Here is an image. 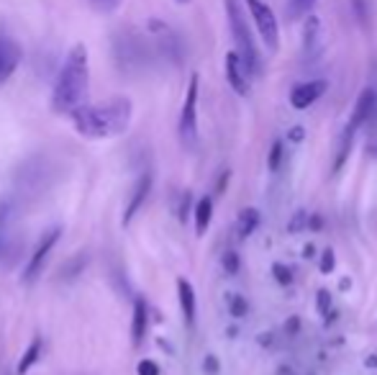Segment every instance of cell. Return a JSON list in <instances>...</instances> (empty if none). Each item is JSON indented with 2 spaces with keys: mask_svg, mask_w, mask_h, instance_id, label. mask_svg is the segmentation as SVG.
<instances>
[{
  "mask_svg": "<svg viewBox=\"0 0 377 375\" xmlns=\"http://www.w3.org/2000/svg\"><path fill=\"white\" fill-rule=\"evenodd\" d=\"M195 131H198V75H193L188 85V96H185V105H182L180 134L185 142H193Z\"/></svg>",
  "mask_w": 377,
  "mask_h": 375,
  "instance_id": "6",
  "label": "cell"
},
{
  "mask_svg": "<svg viewBox=\"0 0 377 375\" xmlns=\"http://www.w3.org/2000/svg\"><path fill=\"white\" fill-rule=\"evenodd\" d=\"M352 3H354V8H357V16L360 18L367 16V10H364V0H352Z\"/></svg>",
  "mask_w": 377,
  "mask_h": 375,
  "instance_id": "31",
  "label": "cell"
},
{
  "mask_svg": "<svg viewBox=\"0 0 377 375\" xmlns=\"http://www.w3.org/2000/svg\"><path fill=\"white\" fill-rule=\"evenodd\" d=\"M147 327H149V311H147V301H144V298H136L134 319H131V339H134L136 347L144 342V337H147Z\"/></svg>",
  "mask_w": 377,
  "mask_h": 375,
  "instance_id": "11",
  "label": "cell"
},
{
  "mask_svg": "<svg viewBox=\"0 0 377 375\" xmlns=\"http://www.w3.org/2000/svg\"><path fill=\"white\" fill-rule=\"evenodd\" d=\"M177 3H188V0H177Z\"/></svg>",
  "mask_w": 377,
  "mask_h": 375,
  "instance_id": "35",
  "label": "cell"
},
{
  "mask_svg": "<svg viewBox=\"0 0 377 375\" xmlns=\"http://www.w3.org/2000/svg\"><path fill=\"white\" fill-rule=\"evenodd\" d=\"M352 136H354V128L346 126L344 136H341V144H339L337 160H334V172H339V170H341V165L346 162V154H349V147H352Z\"/></svg>",
  "mask_w": 377,
  "mask_h": 375,
  "instance_id": "18",
  "label": "cell"
},
{
  "mask_svg": "<svg viewBox=\"0 0 377 375\" xmlns=\"http://www.w3.org/2000/svg\"><path fill=\"white\" fill-rule=\"evenodd\" d=\"M211 216H213V200L200 198L198 200V206H195V232H198V237L205 234L208 223H211Z\"/></svg>",
  "mask_w": 377,
  "mask_h": 375,
  "instance_id": "16",
  "label": "cell"
},
{
  "mask_svg": "<svg viewBox=\"0 0 377 375\" xmlns=\"http://www.w3.org/2000/svg\"><path fill=\"white\" fill-rule=\"evenodd\" d=\"M311 226H313V229H321V219L313 216V219H311Z\"/></svg>",
  "mask_w": 377,
  "mask_h": 375,
  "instance_id": "33",
  "label": "cell"
},
{
  "mask_svg": "<svg viewBox=\"0 0 377 375\" xmlns=\"http://www.w3.org/2000/svg\"><path fill=\"white\" fill-rule=\"evenodd\" d=\"M334 270V252L331 249H323V255H321V272H329Z\"/></svg>",
  "mask_w": 377,
  "mask_h": 375,
  "instance_id": "26",
  "label": "cell"
},
{
  "mask_svg": "<svg viewBox=\"0 0 377 375\" xmlns=\"http://www.w3.org/2000/svg\"><path fill=\"white\" fill-rule=\"evenodd\" d=\"M59 234H62V229L54 226V229H49V232L39 240V244H36V249H34V255L29 257V265H26V270H24V283H34V280L41 275L49 252H52L54 244L59 242Z\"/></svg>",
  "mask_w": 377,
  "mask_h": 375,
  "instance_id": "5",
  "label": "cell"
},
{
  "mask_svg": "<svg viewBox=\"0 0 377 375\" xmlns=\"http://www.w3.org/2000/svg\"><path fill=\"white\" fill-rule=\"evenodd\" d=\"M375 108V93L372 90H362V96L357 98V105H354V113H352V121H349V126L357 128L360 124L369 119V113Z\"/></svg>",
  "mask_w": 377,
  "mask_h": 375,
  "instance_id": "13",
  "label": "cell"
},
{
  "mask_svg": "<svg viewBox=\"0 0 377 375\" xmlns=\"http://www.w3.org/2000/svg\"><path fill=\"white\" fill-rule=\"evenodd\" d=\"M280 165H283V144L275 142L269 152V170H280Z\"/></svg>",
  "mask_w": 377,
  "mask_h": 375,
  "instance_id": "22",
  "label": "cell"
},
{
  "mask_svg": "<svg viewBox=\"0 0 377 375\" xmlns=\"http://www.w3.org/2000/svg\"><path fill=\"white\" fill-rule=\"evenodd\" d=\"M288 332H290V334H295V332H298V319L288 321Z\"/></svg>",
  "mask_w": 377,
  "mask_h": 375,
  "instance_id": "32",
  "label": "cell"
},
{
  "mask_svg": "<svg viewBox=\"0 0 377 375\" xmlns=\"http://www.w3.org/2000/svg\"><path fill=\"white\" fill-rule=\"evenodd\" d=\"M90 82V59H87L85 44H75L64 59L62 70L57 75L54 93H52V108L57 113H72L82 105Z\"/></svg>",
  "mask_w": 377,
  "mask_h": 375,
  "instance_id": "2",
  "label": "cell"
},
{
  "mask_svg": "<svg viewBox=\"0 0 377 375\" xmlns=\"http://www.w3.org/2000/svg\"><path fill=\"white\" fill-rule=\"evenodd\" d=\"M203 370H205L208 375H219V370H221L219 360L213 358V355H208V358L203 360Z\"/></svg>",
  "mask_w": 377,
  "mask_h": 375,
  "instance_id": "27",
  "label": "cell"
},
{
  "mask_svg": "<svg viewBox=\"0 0 377 375\" xmlns=\"http://www.w3.org/2000/svg\"><path fill=\"white\" fill-rule=\"evenodd\" d=\"M272 272H275L277 283H283V286H290V283H293V275H290V270H288L285 265H275V267H272Z\"/></svg>",
  "mask_w": 377,
  "mask_h": 375,
  "instance_id": "25",
  "label": "cell"
},
{
  "mask_svg": "<svg viewBox=\"0 0 377 375\" xmlns=\"http://www.w3.org/2000/svg\"><path fill=\"white\" fill-rule=\"evenodd\" d=\"M257 226H260V211H257V208H244L242 214H239V219H236V232H239V237L246 240Z\"/></svg>",
  "mask_w": 377,
  "mask_h": 375,
  "instance_id": "14",
  "label": "cell"
},
{
  "mask_svg": "<svg viewBox=\"0 0 377 375\" xmlns=\"http://www.w3.org/2000/svg\"><path fill=\"white\" fill-rule=\"evenodd\" d=\"M306 54H313L316 52V44L321 39V21L316 16H308L306 18Z\"/></svg>",
  "mask_w": 377,
  "mask_h": 375,
  "instance_id": "17",
  "label": "cell"
},
{
  "mask_svg": "<svg viewBox=\"0 0 377 375\" xmlns=\"http://www.w3.org/2000/svg\"><path fill=\"white\" fill-rule=\"evenodd\" d=\"M323 90H326V82H323V80H313V82L295 85V88H293V93H290V105H293V108H298V111H303V108H308L313 101H318V98L323 96Z\"/></svg>",
  "mask_w": 377,
  "mask_h": 375,
  "instance_id": "10",
  "label": "cell"
},
{
  "mask_svg": "<svg viewBox=\"0 0 377 375\" xmlns=\"http://www.w3.org/2000/svg\"><path fill=\"white\" fill-rule=\"evenodd\" d=\"M226 80L239 96L249 93V72H246V67H244V62L239 59L236 52H228L226 54Z\"/></svg>",
  "mask_w": 377,
  "mask_h": 375,
  "instance_id": "8",
  "label": "cell"
},
{
  "mask_svg": "<svg viewBox=\"0 0 377 375\" xmlns=\"http://www.w3.org/2000/svg\"><path fill=\"white\" fill-rule=\"evenodd\" d=\"M303 221H306V214H303V211H298V214H295V219L290 221V232H298V226H303Z\"/></svg>",
  "mask_w": 377,
  "mask_h": 375,
  "instance_id": "29",
  "label": "cell"
},
{
  "mask_svg": "<svg viewBox=\"0 0 377 375\" xmlns=\"http://www.w3.org/2000/svg\"><path fill=\"white\" fill-rule=\"evenodd\" d=\"M367 365H369V367H375V365H377V358H375V355H372V358L367 360Z\"/></svg>",
  "mask_w": 377,
  "mask_h": 375,
  "instance_id": "34",
  "label": "cell"
},
{
  "mask_svg": "<svg viewBox=\"0 0 377 375\" xmlns=\"http://www.w3.org/2000/svg\"><path fill=\"white\" fill-rule=\"evenodd\" d=\"M226 13H228V26H231V36L236 41V54L244 62L246 72H260V57H257V47H254V39H251L249 24L244 18L242 8L236 0H226Z\"/></svg>",
  "mask_w": 377,
  "mask_h": 375,
  "instance_id": "3",
  "label": "cell"
},
{
  "mask_svg": "<svg viewBox=\"0 0 377 375\" xmlns=\"http://www.w3.org/2000/svg\"><path fill=\"white\" fill-rule=\"evenodd\" d=\"M149 191H151V175H149V172H144V175L139 177V180H136L134 191H131V198H128V203H126L124 226H128V223L134 221V216L139 214V208L144 206V200H147Z\"/></svg>",
  "mask_w": 377,
  "mask_h": 375,
  "instance_id": "9",
  "label": "cell"
},
{
  "mask_svg": "<svg viewBox=\"0 0 377 375\" xmlns=\"http://www.w3.org/2000/svg\"><path fill=\"white\" fill-rule=\"evenodd\" d=\"M87 3H90V8L95 13H113V10L121 8L124 0H87Z\"/></svg>",
  "mask_w": 377,
  "mask_h": 375,
  "instance_id": "20",
  "label": "cell"
},
{
  "mask_svg": "<svg viewBox=\"0 0 377 375\" xmlns=\"http://www.w3.org/2000/svg\"><path fill=\"white\" fill-rule=\"evenodd\" d=\"M131 108L134 105L128 98H110L105 103L77 105L70 116L77 134L87 136V139H110L128 128L131 116H134Z\"/></svg>",
  "mask_w": 377,
  "mask_h": 375,
  "instance_id": "1",
  "label": "cell"
},
{
  "mask_svg": "<svg viewBox=\"0 0 377 375\" xmlns=\"http://www.w3.org/2000/svg\"><path fill=\"white\" fill-rule=\"evenodd\" d=\"M221 265H223V270L228 272V275H236V272H239V255H236V252H226V255L221 257Z\"/></svg>",
  "mask_w": 377,
  "mask_h": 375,
  "instance_id": "21",
  "label": "cell"
},
{
  "mask_svg": "<svg viewBox=\"0 0 377 375\" xmlns=\"http://www.w3.org/2000/svg\"><path fill=\"white\" fill-rule=\"evenodd\" d=\"M246 8H249L251 18H254V26H257L262 41L267 44L269 52H277L280 34H277V18L272 13V8H269L265 0H246Z\"/></svg>",
  "mask_w": 377,
  "mask_h": 375,
  "instance_id": "4",
  "label": "cell"
},
{
  "mask_svg": "<svg viewBox=\"0 0 377 375\" xmlns=\"http://www.w3.org/2000/svg\"><path fill=\"white\" fill-rule=\"evenodd\" d=\"M136 373L139 375H159V365L154 360H142L139 365H136Z\"/></svg>",
  "mask_w": 377,
  "mask_h": 375,
  "instance_id": "24",
  "label": "cell"
},
{
  "mask_svg": "<svg viewBox=\"0 0 377 375\" xmlns=\"http://www.w3.org/2000/svg\"><path fill=\"white\" fill-rule=\"evenodd\" d=\"M39 358H41V339H39V337H34L31 344H29V347H26V352L21 355V362H18L16 373L26 375L34 365H36V362H39Z\"/></svg>",
  "mask_w": 377,
  "mask_h": 375,
  "instance_id": "15",
  "label": "cell"
},
{
  "mask_svg": "<svg viewBox=\"0 0 377 375\" xmlns=\"http://www.w3.org/2000/svg\"><path fill=\"white\" fill-rule=\"evenodd\" d=\"M246 301H244L242 295H231V316H236V319H242L244 314H246Z\"/></svg>",
  "mask_w": 377,
  "mask_h": 375,
  "instance_id": "23",
  "label": "cell"
},
{
  "mask_svg": "<svg viewBox=\"0 0 377 375\" xmlns=\"http://www.w3.org/2000/svg\"><path fill=\"white\" fill-rule=\"evenodd\" d=\"M21 57H24V52L18 47V41H13L10 36H0V85L8 82L10 75L18 70Z\"/></svg>",
  "mask_w": 377,
  "mask_h": 375,
  "instance_id": "7",
  "label": "cell"
},
{
  "mask_svg": "<svg viewBox=\"0 0 377 375\" xmlns=\"http://www.w3.org/2000/svg\"><path fill=\"white\" fill-rule=\"evenodd\" d=\"M177 295H180L182 316H185L188 324H193L195 321V291H193V286L185 278L177 280Z\"/></svg>",
  "mask_w": 377,
  "mask_h": 375,
  "instance_id": "12",
  "label": "cell"
},
{
  "mask_svg": "<svg viewBox=\"0 0 377 375\" xmlns=\"http://www.w3.org/2000/svg\"><path fill=\"white\" fill-rule=\"evenodd\" d=\"M318 0H290V6H288V13H290V18H303L311 13V8H313Z\"/></svg>",
  "mask_w": 377,
  "mask_h": 375,
  "instance_id": "19",
  "label": "cell"
},
{
  "mask_svg": "<svg viewBox=\"0 0 377 375\" xmlns=\"http://www.w3.org/2000/svg\"><path fill=\"white\" fill-rule=\"evenodd\" d=\"M329 306H331V293L329 291H321V293H318V311L326 314L329 311Z\"/></svg>",
  "mask_w": 377,
  "mask_h": 375,
  "instance_id": "28",
  "label": "cell"
},
{
  "mask_svg": "<svg viewBox=\"0 0 377 375\" xmlns=\"http://www.w3.org/2000/svg\"><path fill=\"white\" fill-rule=\"evenodd\" d=\"M303 136H306V128H303V126H293L290 128V139H293V142H303Z\"/></svg>",
  "mask_w": 377,
  "mask_h": 375,
  "instance_id": "30",
  "label": "cell"
}]
</instances>
